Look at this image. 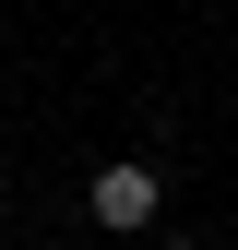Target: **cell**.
<instances>
[{"mask_svg":"<svg viewBox=\"0 0 238 250\" xmlns=\"http://www.w3.org/2000/svg\"><path fill=\"white\" fill-rule=\"evenodd\" d=\"M83 214H96L107 238H155V214H167V167H155V155H107V167L83 179Z\"/></svg>","mask_w":238,"mask_h":250,"instance_id":"1","label":"cell"},{"mask_svg":"<svg viewBox=\"0 0 238 250\" xmlns=\"http://www.w3.org/2000/svg\"><path fill=\"white\" fill-rule=\"evenodd\" d=\"M0 227H12V179H0Z\"/></svg>","mask_w":238,"mask_h":250,"instance_id":"2","label":"cell"},{"mask_svg":"<svg viewBox=\"0 0 238 250\" xmlns=\"http://www.w3.org/2000/svg\"><path fill=\"white\" fill-rule=\"evenodd\" d=\"M155 250H202V238H155Z\"/></svg>","mask_w":238,"mask_h":250,"instance_id":"3","label":"cell"}]
</instances>
